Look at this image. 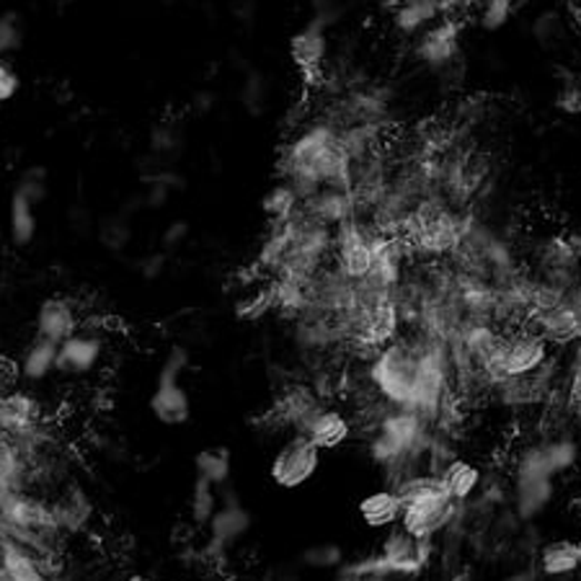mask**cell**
Here are the masks:
<instances>
[{"label": "cell", "instance_id": "1", "mask_svg": "<svg viewBox=\"0 0 581 581\" xmlns=\"http://www.w3.org/2000/svg\"><path fill=\"white\" fill-rule=\"evenodd\" d=\"M277 169L280 181L292 187L300 204L321 189H352L354 184L352 158L341 146L339 127L331 119L302 127L282 148Z\"/></svg>", "mask_w": 581, "mask_h": 581}, {"label": "cell", "instance_id": "2", "mask_svg": "<svg viewBox=\"0 0 581 581\" xmlns=\"http://www.w3.org/2000/svg\"><path fill=\"white\" fill-rule=\"evenodd\" d=\"M421 375L419 337L411 333L409 339H393L383 349L370 357L368 380L380 401L393 409L413 411Z\"/></svg>", "mask_w": 581, "mask_h": 581}, {"label": "cell", "instance_id": "3", "mask_svg": "<svg viewBox=\"0 0 581 581\" xmlns=\"http://www.w3.org/2000/svg\"><path fill=\"white\" fill-rule=\"evenodd\" d=\"M398 497H401V524L405 532L421 540H434V535L448 528L455 520L458 504L452 501L440 481L432 473L411 475L395 485Z\"/></svg>", "mask_w": 581, "mask_h": 581}, {"label": "cell", "instance_id": "4", "mask_svg": "<svg viewBox=\"0 0 581 581\" xmlns=\"http://www.w3.org/2000/svg\"><path fill=\"white\" fill-rule=\"evenodd\" d=\"M187 368L189 354L184 349H173V352L166 357L156 390L153 395H150V411H153V417L166 427H181L192 417V401H189L187 388L181 385V375H184Z\"/></svg>", "mask_w": 581, "mask_h": 581}, {"label": "cell", "instance_id": "5", "mask_svg": "<svg viewBox=\"0 0 581 581\" xmlns=\"http://www.w3.org/2000/svg\"><path fill=\"white\" fill-rule=\"evenodd\" d=\"M372 238H375V228L362 218L344 220L333 228V267L349 280H364L372 267Z\"/></svg>", "mask_w": 581, "mask_h": 581}, {"label": "cell", "instance_id": "6", "mask_svg": "<svg viewBox=\"0 0 581 581\" xmlns=\"http://www.w3.org/2000/svg\"><path fill=\"white\" fill-rule=\"evenodd\" d=\"M318 468H321V450L305 437L294 434L274 452L272 465H269V479L280 489L294 491L313 481Z\"/></svg>", "mask_w": 581, "mask_h": 581}, {"label": "cell", "instance_id": "7", "mask_svg": "<svg viewBox=\"0 0 581 581\" xmlns=\"http://www.w3.org/2000/svg\"><path fill=\"white\" fill-rule=\"evenodd\" d=\"M378 563L390 577H419L432 561V540H421L403 528H390L378 551Z\"/></svg>", "mask_w": 581, "mask_h": 581}, {"label": "cell", "instance_id": "8", "mask_svg": "<svg viewBox=\"0 0 581 581\" xmlns=\"http://www.w3.org/2000/svg\"><path fill=\"white\" fill-rule=\"evenodd\" d=\"M460 31H463L460 19L442 16L440 21L421 31L417 47H413V58L434 73H450L460 58Z\"/></svg>", "mask_w": 581, "mask_h": 581}, {"label": "cell", "instance_id": "9", "mask_svg": "<svg viewBox=\"0 0 581 581\" xmlns=\"http://www.w3.org/2000/svg\"><path fill=\"white\" fill-rule=\"evenodd\" d=\"M290 58L294 66H298L302 81L308 86H315L321 81L325 58H329V27L313 16V19L290 39Z\"/></svg>", "mask_w": 581, "mask_h": 581}, {"label": "cell", "instance_id": "10", "mask_svg": "<svg viewBox=\"0 0 581 581\" xmlns=\"http://www.w3.org/2000/svg\"><path fill=\"white\" fill-rule=\"evenodd\" d=\"M103 333L81 329L58 347V368L54 372L66 378L91 375L103 360Z\"/></svg>", "mask_w": 581, "mask_h": 581}, {"label": "cell", "instance_id": "11", "mask_svg": "<svg viewBox=\"0 0 581 581\" xmlns=\"http://www.w3.org/2000/svg\"><path fill=\"white\" fill-rule=\"evenodd\" d=\"M44 424V405L29 390L0 393V437H16Z\"/></svg>", "mask_w": 581, "mask_h": 581}, {"label": "cell", "instance_id": "12", "mask_svg": "<svg viewBox=\"0 0 581 581\" xmlns=\"http://www.w3.org/2000/svg\"><path fill=\"white\" fill-rule=\"evenodd\" d=\"M50 507L52 520L66 538L81 535V532L89 530L93 520V504L83 493V489H78V485H62L50 499Z\"/></svg>", "mask_w": 581, "mask_h": 581}, {"label": "cell", "instance_id": "13", "mask_svg": "<svg viewBox=\"0 0 581 581\" xmlns=\"http://www.w3.org/2000/svg\"><path fill=\"white\" fill-rule=\"evenodd\" d=\"M81 315H78L76 305L66 298H50L44 300L37 310L34 331L39 339L52 341V344H62V341L81 331Z\"/></svg>", "mask_w": 581, "mask_h": 581}, {"label": "cell", "instance_id": "14", "mask_svg": "<svg viewBox=\"0 0 581 581\" xmlns=\"http://www.w3.org/2000/svg\"><path fill=\"white\" fill-rule=\"evenodd\" d=\"M298 437H305V440L313 442L321 452L339 450L341 444L349 442V437H352V421L347 419V413L323 403L321 409L305 421V427H302Z\"/></svg>", "mask_w": 581, "mask_h": 581}, {"label": "cell", "instance_id": "15", "mask_svg": "<svg viewBox=\"0 0 581 581\" xmlns=\"http://www.w3.org/2000/svg\"><path fill=\"white\" fill-rule=\"evenodd\" d=\"M300 210L329 228H337L344 220L360 218L352 189H321V192L310 197L308 202H302Z\"/></svg>", "mask_w": 581, "mask_h": 581}, {"label": "cell", "instance_id": "16", "mask_svg": "<svg viewBox=\"0 0 581 581\" xmlns=\"http://www.w3.org/2000/svg\"><path fill=\"white\" fill-rule=\"evenodd\" d=\"M538 574L548 581H574L581 574L577 540H551L540 548Z\"/></svg>", "mask_w": 581, "mask_h": 581}, {"label": "cell", "instance_id": "17", "mask_svg": "<svg viewBox=\"0 0 581 581\" xmlns=\"http://www.w3.org/2000/svg\"><path fill=\"white\" fill-rule=\"evenodd\" d=\"M434 479L440 481L444 493L460 507L471 501L473 493L479 491L481 468L465 458H450L448 463H442V468H437Z\"/></svg>", "mask_w": 581, "mask_h": 581}, {"label": "cell", "instance_id": "18", "mask_svg": "<svg viewBox=\"0 0 581 581\" xmlns=\"http://www.w3.org/2000/svg\"><path fill=\"white\" fill-rule=\"evenodd\" d=\"M357 514L370 530L398 528L401 524V497L395 489H378L360 501Z\"/></svg>", "mask_w": 581, "mask_h": 581}, {"label": "cell", "instance_id": "19", "mask_svg": "<svg viewBox=\"0 0 581 581\" xmlns=\"http://www.w3.org/2000/svg\"><path fill=\"white\" fill-rule=\"evenodd\" d=\"M440 19L442 0H395L393 6V27L403 37H419Z\"/></svg>", "mask_w": 581, "mask_h": 581}, {"label": "cell", "instance_id": "20", "mask_svg": "<svg viewBox=\"0 0 581 581\" xmlns=\"http://www.w3.org/2000/svg\"><path fill=\"white\" fill-rule=\"evenodd\" d=\"M54 368H58V344L39 337L31 339L19 360V378L27 383H42L52 375Z\"/></svg>", "mask_w": 581, "mask_h": 581}, {"label": "cell", "instance_id": "21", "mask_svg": "<svg viewBox=\"0 0 581 581\" xmlns=\"http://www.w3.org/2000/svg\"><path fill=\"white\" fill-rule=\"evenodd\" d=\"M37 230H39V220H37L34 204L13 192L11 207H8V236H11V243L16 249H27V246L34 243Z\"/></svg>", "mask_w": 581, "mask_h": 581}, {"label": "cell", "instance_id": "22", "mask_svg": "<svg viewBox=\"0 0 581 581\" xmlns=\"http://www.w3.org/2000/svg\"><path fill=\"white\" fill-rule=\"evenodd\" d=\"M212 532V540L214 543H233L236 538H241L246 528H249V514L243 512L241 507L238 504H228V507H218V512H214V517L210 520V524H207Z\"/></svg>", "mask_w": 581, "mask_h": 581}, {"label": "cell", "instance_id": "23", "mask_svg": "<svg viewBox=\"0 0 581 581\" xmlns=\"http://www.w3.org/2000/svg\"><path fill=\"white\" fill-rule=\"evenodd\" d=\"M261 210H264L269 222H284L300 210V199L292 192L290 184L280 181V184L269 189L264 199H261Z\"/></svg>", "mask_w": 581, "mask_h": 581}, {"label": "cell", "instance_id": "24", "mask_svg": "<svg viewBox=\"0 0 581 581\" xmlns=\"http://www.w3.org/2000/svg\"><path fill=\"white\" fill-rule=\"evenodd\" d=\"M148 184V192H146V202L148 207H153V210H158V207H163L166 202H169L171 192H179L181 187H184V179L179 177L177 171L171 169H158L156 173H150V177L146 179Z\"/></svg>", "mask_w": 581, "mask_h": 581}, {"label": "cell", "instance_id": "25", "mask_svg": "<svg viewBox=\"0 0 581 581\" xmlns=\"http://www.w3.org/2000/svg\"><path fill=\"white\" fill-rule=\"evenodd\" d=\"M230 475V452L222 448L202 450L197 455V479H202L212 485L226 483Z\"/></svg>", "mask_w": 581, "mask_h": 581}, {"label": "cell", "instance_id": "26", "mask_svg": "<svg viewBox=\"0 0 581 581\" xmlns=\"http://www.w3.org/2000/svg\"><path fill=\"white\" fill-rule=\"evenodd\" d=\"M218 512V497H214V485L202 479H197L192 501H189V514L197 524H210V520Z\"/></svg>", "mask_w": 581, "mask_h": 581}, {"label": "cell", "instance_id": "27", "mask_svg": "<svg viewBox=\"0 0 581 581\" xmlns=\"http://www.w3.org/2000/svg\"><path fill=\"white\" fill-rule=\"evenodd\" d=\"M99 241L103 249L109 251H122L132 241V228L122 214H114V218H107L99 226Z\"/></svg>", "mask_w": 581, "mask_h": 581}, {"label": "cell", "instance_id": "28", "mask_svg": "<svg viewBox=\"0 0 581 581\" xmlns=\"http://www.w3.org/2000/svg\"><path fill=\"white\" fill-rule=\"evenodd\" d=\"M475 8H479V27L483 31L504 29L514 13V6L509 0H479Z\"/></svg>", "mask_w": 581, "mask_h": 581}, {"label": "cell", "instance_id": "29", "mask_svg": "<svg viewBox=\"0 0 581 581\" xmlns=\"http://www.w3.org/2000/svg\"><path fill=\"white\" fill-rule=\"evenodd\" d=\"M47 189H50V181H47L44 169H39V166H31V169L21 173L19 184H16L13 192L21 194L23 199H29V202L37 207L39 202H44V199H47Z\"/></svg>", "mask_w": 581, "mask_h": 581}, {"label": "cell", "instance_id": "30", "mask_svg": "<svg viewBox=\"0 0 581 581\" xmlns=\"http://www.w3.org/2000/svg\"><path fill=\"white\" fill-rule=\"evenodd\" d=\"M23 42V27L16 13H0V60L13 54Z\"/></svg>", "mask_w": 581, "mask_h": 581}, {"label": "cell", "instance_id": "31", "mask_svg": "<svg viewBox=\"0 0 581 581\" xmlns=\"http://www.w3.org/2000/svg\"><path fill=\"white\" fill-rule=\"evenodd\" d=\"M269 310H274V290H272V284H269L267 290H259V292L249 294V298H246L241 305H238V315L253 321V318H261L264 313H269Z\"/></svg>", "mask_w": 581, "mask_h": 581}, {"label": "cell", "instance_id": "32", "mask_svg": "<svg viewBox=\"0 0 581 581\" xmlns=\"http://www.w3.org/2000/svg\"><path fill=\"white\" fill-rule=\"evenodd\" d=\"M150 148L156 156H171L181 148V132L171 124H158L153 134H150Z\"/></svg>", "mask_w": 581, "mask_h": 581}, {"label": "cell", "instance_id": "33", "mask_svg": "<svg viewBox=\"0 0 581 581\" xmlns=\"http://www.w3.org/2000/svg\"><path fill=\"white\" fill-rule=\"evenodd\" d=\"M532 34H535V39H538L540 44H553L555 39L563 34L561 16L555 13V11L540 13L538 19H535V27H532Z\"/></svg>", "mask_w": 581, "mask_h": 581}, {"label": "cell", "instance_id": "34", "mask_svg": "<svg viewBox=\"0 0 581 581\" xmlns=\"http://www.w3.org/2000/svg\"><path fill=\"white\" fill-rule=\"evenodd\" d=\"M243 107L251 111V114H261V109H264L267 103V86H264V78L261 76H249L243 83Z\"/></svg>", "mask_w": 581, "mask_h": 581}, {"label": "cell", "instance_id": "35", "mask_svg": "<svg viewBox=\"0 0 581 581\" xmlns=\"http://www.w3.org/2000/svg\"><path fill=\"white\" fill-rule=\"evenodd\" d=\"M19 73H16L13 66L8 60H0V103L11 101L16 93H19Z\"/></svg>", "mask_w": 581, "mask_h": 581}, {"label": "cell", "instance_id": "36", "mask_svg": "<svg viewBox=\"0 0 581 581\" xmlns=\"http://www.w3.org/2000/svg\"><path fill=\"white\" fill-rule=\"evenodd\" d=\"M341 561V551L333 545H323V548H313V551L308 553V563L310 567H318V569H329V567H337Z\"/></svg>", "mask_w": 581, "mask_h": 581}, {"label": "cell", "instance_id": "37", "mask_svg": "<svg viewBox=\"0 0 581 581\" xmlns=\"http://www.w3.org/2000/svg\"><path fill=\"white\" fill-rule=\"evenodd\" d=\"M189 238V226L184 220H173L169 228H166V233L161 238V243H163V249H179V246H184V241Z\"/></svg>", "mask_w": 581, "mask_h": 581}, {"label": "cell", "instance_id": "38", "mask_svg": "<svg viewBox=\"0 0 581 581\" xmlns=\"http://www.w3.org/2000/svg\"><path fill=\"white\" fill-rule=\"evenodd\" d=\"M559 107L563 111H569V114H581V81L569 83L567 89H563L561 99H559Z\"/></svg>", "mask_w": 581, "mask_h": 581}, {"label": "cell", "instance_id": "39", "mask_svg": "<svg viewBox=\"0 0 581 581\" xmlns=\"http://www.w3.org/2000/svg\"><path fill=\"white\" fill-rule=\"evenodd\" d=\"M16 380H19V364H13L11 360H6V357L0 354V393L13 390Z\"/></svg>", "mask_w": 581, "mask_h": 581}, {"label": "cell", "instance_id": "40", "mask_svg": "<svg viewBox=\"0 0 581 581\" xmlns=\"http://www.w3.org/2000/svg\"><path fill=\"white\" fill-rule=\"evenodd\" d=\"M142 274L148 277V280H156L158 274L166 272V251H158V253H150V257L142 259Z\"/></svg>", "mask_w": 581, "mask_h": 581}, {"label": "cell", "instance_id": "41", "mask_svg": "<svg viewBox=\"0 0 581 581\" xmlns=\"http://www.w3.org/2000/svg\"><path fill=\"white\" fill-rule=\"evenodd\" d=\"M0 581H16V579L11 577V571L6 569V563H0Z\"/></svg>", "mask_w": 581, "mask_h": 581}, {"label": "cell", "instance_id": "42", "mask_svg": "<svg viewBox=\"0 0 581 581\" xmlns=\"http://www.w3.org/2000/svg\"><path fill=\"white\" fill-rule=\"evenodd\" d=\"M124 581H156V579L148 577V574H130Z\"/></svg>", "mask_w": 581, "mask_h": 581}, {"label": "cell", "instance_id": "43", "mask_svg": "<svg viewBox=\"0 0 581 581\" xmlns=\"http://www.w3.org/2000/svg\"><path fill=\"white\" fill-rule=\"evenodd\" d=\"M509 3H512L514 8H520V6H528V3H530V0H509Z\"/></svg>", "mask_w": 581, "mask_h": 581}, {"label": "cell", "instance_id": "44", "mask_svg": "<svg viewBox=\"0 0 581 581\" xmlns=\"http://www.w3.org/2000/svg\"><path fill=\"white\" fill-rule=\"evenodd\" d=\"M577 545H579V553H581V532H579V538H577Z\"/></svg>", "mask_w": 581, "mask_h": 581}]
</instances>
